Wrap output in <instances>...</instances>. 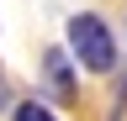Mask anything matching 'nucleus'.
Listing matches in <instances>:
<instances>
[{
	"instance_id": "nucleus-1",
	"label": "nucleus",
	"mask_w": 127,
	"mask_h": 121,
	"mask_svg": "<svg viewBox=\"0 0 127 121\" xmlns=\"http://www.w3.org/2000/svg\"><path fill=\"white\" fill-rule=\"evenodd\" d=\"M64 32H69L64 48H69L74 69H85V74H117L122 48H117V32H111L106 16H95V11H74Z\"/></svg>"
},
{
	"instance_id": "nucleus-2",
	"label": "nucleus",
	"mask_w": 127,
	"mask_h": 121,
	"mask_svg": "<svg viewBox=\"0 0 127 121\" xmlns=\"http://www.w3.org/2000/svg\"><path fill=\"white\" fill-rule=\"evenodd\" d=\"M42 79H48V89H53L58 105H74V100H79V79H74L69 48H48V53H42Z\"/></svg>"
},
{
	"instance_id": "nucleus-5",
	"label": "nucleus",
	"mask_w": 127,
	"mask_h": 121,
	"mask_svg": "<svg viewBox=\"0 0 127 121\" xmlns=\"http://www.w3.org/2000/svg\"><path fill=\"white\" fill-rule=\"evenodd\" d=\"M0 84H5V74H0Z\"/></svg>"
},
{
	"instance_id": "nucleus-4",
	"label": "nucleus",
	"mask_w": 127,
	"mask_h": 121,
	"mask_svg": "<svg viewBox=\"0 0 127 121\" xmlns=\"http://www.w3.org/2000/svg\"><path fill=\"white\" fill-rule=\"evenodd\" d=\"M106 121H122V111H111V116H106Z\"/></svg>"
},
{
	"instance_id": "nucleus-3",
	"label": "nucleus",
	"mask_w": 127,
	"mask_h": 121,
	"mask_svg": "<svg viewBox=\"0 0 127 121\" xmlns=\"http://www.w3.org/2000/svg\"><path fill=\"white\" fill-rule=\"evenodd\" d=\"M11 121H58V111H53L48 100L27 95V100H16V105H11Z\"/></svg>"
}]
</instances>
